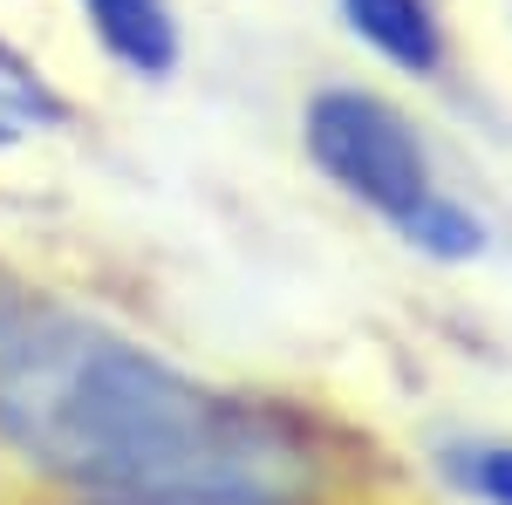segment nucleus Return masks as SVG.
<instances>
[{
  "mask_svg": "<svg viewBox=\"0 0 512 505\" xmlns=\"http://www.w3.org/2000/svg\"><path fill=\"white\" fill-rule=\"evenodd\" d=\"M0 117L21 123V130H62L69 123V103L48 89V76L7 35H0Z\"/></svg>",
  "mask_w": 512,
  "mask_h": 505,
  "instance_id": "nucleus-7",
  "label": "nucleus"
},
{
  "mask_svg": "<svg viewBox=\"0 0 512 505\" xmlns=\"http://www.w3.org/2000/svg\"><path fill=\"white\" fill-rule=\"evenodd\" d=\"M0 437L96 499L294 505L315 485V451L287 417L41 294H0Z\"/></svg>",
  "mask_w": 512,
  "mask_h": 505,
  "instance_id": "nucleus-1",
  "label": "nucleus"
},
{
  "mask_svg": "<svg viewBox=\"0 0 512 505\" xmlns=\"http://www.w3.org/2000/svg\"><path fill=\"white\" fill-rule=\"evenodd\" d=\"M117 505H253V499H117Z\"/></svg>",
  "mask_w": 512,
  "mask_h": 505,
  "instance_id": "nucleus-8",
  "label": "nucleus"
},
{
  "mask_svg": "<svg viewBox=\"0 0 512 505\" xmlns=\"http://www.w3.org/2000/svg\"><path fill=\"white\" fill-rule=\"evenodd\" d=\"M82 14H89L96 41L117 55L130 76H171L178 55H185L171 0H82Z\"/></svg>",
  "mask_w": 512,
  "mask_h": 505,
  "instance_id": "nucleus-4",
  "label": "nucleus"
},
{
  "mask_svg": "<svg viewBox=\"0 0 512 505\" xmlns=\"http://www.w3.org/2000/svg\"><path fill=\"white\" fill-rule=\"evenodd\" d=\"M431 465L458 499L512 505V437H444Z\"/></svg>",
  "mask_w": 512,
  "mask_h": 505,
  "instance_id": "nucleus-5",
  "label": "nucleus"
},
{
  "mask_svg": "<svg viewBox=\"0 0 512 505\" xmlns=\"http://www.w3.org/2000/svg\"><path fill=\"white\" fill-rule=\"evenodd\" d=\"M349 35L376 48L403 76H437L444 69V28H437L431 0H335Z\"/></svg>",
  "mask_w": 512,
  "mask_h": 505,
  "instance_id": "nucleus-3",
  "label": "nucleus"
},
{
  "mask_svg": "<svg viewBox=\"0 0 512 505\" xmlns=\"http://www.w3.org/2000/svg\"><path fill=\"white\" fill-rule=\"evenodd\" d=\"M301 137H308V157L321 164V178L342 185L355 205L383 212L390 226H403L437 192L431 151L417 144L410 117L369 89H321L301 110Z\"/></svg>",
  "mask_w": 512,
  "mask_h": 505,
  "instance_id": "nucleus-2",
  "label": "nucleus"
},
{
  "mask_svg": "<svg viewBox=\"0 0 512 505\" xmlns=\"http://www.w3.org/2000/svg\"><path fill=\"white\" fill-rule=\"evenodd\" d=\"M396 233L410 239L417 253H431V260H478V253H485V219L465 212L458 198H444V192H431Z\"/></svg>",
  "mask_w": 512,
  "mask_h": 505,
  "instance_id": "nucleus-6",
  "label": "nucleus"
}]
</instances>
